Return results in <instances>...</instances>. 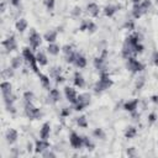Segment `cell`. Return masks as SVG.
Returning a JSON list of instances; mask_svg holds the SVG:
<instances>
[{
  "label": "cell",
  "instance_id": "obj_43",
  "mask_svg": "<svg viewBox=\"0 0 158 158\" xmlns=\"http://www.w3.org/2000/svg\"><path fill=\"white\" fill-rule=\"evenodd\" d=\"M56 81H57V83H63V81H64V78L60 77V75H58V77H56Z\"/></svg>",
  "mask_w": 158,
  "mask_h": 158
},
{
  "label": "cell",
  "instance_id": "obj_19",
  "mask_svg": "<svg viewBox=\"0 0 158 158\" xmlns=\"http://www.w3.org/2000/svg\"><path fill=\"white\" fill-rule=\"evenodd\" d=\"M36 59H37V63H38L40 65H47V63H48L46 54H44L43 52H41V51L36 54Z\"/></svg>",
  "mask_w": 158,
  "mask_h": 158
},
{
  "label": "cell",
  "instance_id": "obj_41",
  "mask_svg": "<svg viewBox=\"0 0 158 158\" xmlns=\"http://www.w3.org/2000/svg\"><path fill=\"white\" fill-rule=\"evenodd\" d=\"M80 12H81V11H80V7H74V10H73L72 14H73L74 16H78V15H80Z\"/></svg>",
  "mask_w": 158,
  "mask_h": 158
},
{
  "label": "cell",
  "instance_id": "obj_3",
  "mask_svg": "<svg viewBox=\"0 0 158 158\" xmlns=\"http://www.w3.org/2000/svg\"><path fill=\"white\" fill-rule=\"evenodd\" d=\"M143 64L141 62H138L135 57H128L127 58V69L132 73H138L141 70H143Z\"/></svg>",
  "mask_w": 158,
  "mask_h": 158
},
{
  "label": "cell",
  "instance_id": "obj_9",
  "mask_svg": "<svg viewBox=\"0 0 158 158\" xmlns=\"http://www.w3.org/2000/svg\"><path fill=\"white\" fill-rule=\"evenodd\" d=\"M48 148H49V143L47 142V139L41 138V139L36 141V143H35V152L36 153H43Z\"/></svg>",
  "mask_w": 158,
  "mask_h": 158
},
{
  "label": "cell",
  "instance_id": "obj_1",
  "mask_svg": "<svg viewBox=\"0 0 158 158\" xmlns=\"http://www.w3.org/2000/svg\"><path fill=\"white\" fill-rule=\"evenodd\" d=\"M111 85H112V80L110 79V77L106 73H102L100 79H99V81L95 84L94 89H95L96 93H100V91H104V90L109 89Z\"/></svg>",
  "mask_w": 158,
  "mask_h": 158
},
{
  "label": "cell",
  "instance_id": "obj_39",
  "mask_svg": "<svg viewBox=\"0 0 158 158\" xmlns=\"http://www.w3.org/2000/svg\"><path fill=\"white\" fill-rule=\"evenodd\" d=\"M143 83H144V78L142 77V78H139V81L136 83V88H137V89H141L142 85H143Z\"/></svg>",
  "mask_w": 158,
  "mask_h": 158
},
{
  "label": "cell",
  "instance_id": "obj_7",
  "mask_svg": "<svg viewBox=\"0 0 158 158\" xmlns=\"http://www.w3.org/2000/svg\"><path fill=\"white\" fill-rule=\"evenodd\" d=\"M69 142H70V146L75 149H79L80 147L84 146V142H83V137H80L79 135H77L75 132H72L70 133V137H69Z\"/></svg>",
  "mask_w": 158,
  "mask_h": 158
},
{
  "label": "cell",
  "instance_id": "obj_38",
  "mask_svg": "<svg viewBox=\"0 0 158 158\" xmlns=\"http://www.w3.org/2000/svg\"><path fill=\"white\" fill-rule=\"evenodd\" d=\"M69 114H70V110H69L68 107H63V110H62L60 115H62L63 117H65V116H69Z\"/></svg>",
  "mask_w": 158,
  "mask_h": 158
},
{
  "label": "cell",
  "instance_id": "obj_28",
  "mask_svg": "<svg viewBox=\"0 0 158 158\" xmlns=\"http://www.w3.org/2000/svg\"><path fill=\"white\" fill-rule=\"evenodd\" d=\"M77 123H78L79 127H83V128L88 127V121H86V117H85V116H80V117H78Z\"/></svg>",
  "mask_w": 158,
  "mask_h": 158
},
{
  "label": "cell",
  "instance_id": "obj_17",
  "mask_svg": "<svg viewBox=\"0 0 158 158\" xmlns=\"http://www.w3.org/2000/svg\"><path fill=\"white\" fill-rule=\"evenodd\" d=\"M146 11L143 10V7L141 6V4H136L133 5V9H132V14H133V17L135 19H138L142 16V14H144Z\"/></svg>",
  "mask_w": 158,
  "mask_h": 158
},
{
  "label": "cell",
  "instance_id": "obj_6",
  "mask_svg": "<svg viewBox=\"0 0 158 158\" xmlns=\"http://www.w3.org/2000/svg\"><path fill=\"white\" fill-rule=\"evenodd\" d=\"M28 41H30V46H31L32 49L38 48L40 44H41V36H40V33H37L35 30H32L30 36H28Z\"/></svg>",
  "mask_w": 158,
  "mask_h": 158
},
{
  "label": "cell",
  "instance_id": "obj_34",
  "mask_svg": "<svg viewBox=\"0 0 158 158\" xmlns=\"http://www.w3.org/2000/svg\"><path fill=\"white\" fill-rule=\"evenodd\" d=\"M83 142H84V146H86L88 148H90V149H93V147H94V144L91 143V141L88 138V137H83Z\"/></svg>",
  "mask_w": 158,
  "mask_h": 158
},
{
  "label": "cell",
  "instance_id": "obj_35",
  "mask_svg": "<svg viewBox=\"0 0 158 158\" xmlns=\"http://www.w3.org/2000/svg\"><path fill=\"white\" fill-rule=\"evenodd\" d=\"M62 51H63V53H64L65 56H68V54H70V53L73 52V49H72V46H68V44H65V46L62 48Z\"/></svg>",
  "mask_w": 158,
  "mask_h": 158
},
{
  "label": "cell",
  "instance_id": "obj_18",
  "mask_svg": "<svg viewBox=\"0 0 158 158\" xmlns=\"http://www.w3.org/2000/svg\"><path fill=\"white\" fill-rule=\"evenodd\" d=\"M74 64L78 68H85L86 67V58L84 56H81V54H77V58H75Z\"/></svg>",
  "mask_w": 158,
  "mask_h": 158
},
{
  "label": "cell",
  "instance_id": "obj_21",
  "mask_svg": "<svg viewBox=\"0 0 158 158\" xmlns=\"http://www.w3.org/2000/svg\"><path fill=\"white\" fill-rule=\"evenodd\" d=\"M26 28H27V21H26L25 19L17 20V22H16V30H17L19 32H23Z\"/></svg>",
  "mask_w": 158,
  "mask_h": 158
},
{
  "label": "cell",
  "instance_id": "obj_31",
  "mask_svg": "<svg viewBox=\"0 0 158 158\" xmlns=\"http://www.w3.org/2000/svg\"><path fill=\"white\" fill-rule=\"evenodd\" d=\"M23 99H25L26 102H31L32 99H33V93H32V91H26V93L23 94Z\"/></svg>",
  "mask_w": 158,
  "mask_h": 158
},
{
  "label": "cell",
  "instance_id": "obj_5",
  "mask_svg": "<svg viewBox=\"0 0 158 158\" xmlns=\"http://www.w3.org/2000/svg\"><path fill=\"white\" fill-rule=\"evenodd\" d=\"M25 112H26L27 117H30V118H38V117L41 116L40 109H37L32 102H26Z\"/></svg>",
  "mask_w": 158,
  "mask_h": 158
},
{
  "label": "cell",
  "instance_id": "obj_42",
  "mask_svg": "<svg viewBox=\"0 0 158 158\" xmlns=\"http://www.w3.org/2000/svg\"><path fill=\"white\" fill-rule=\"evenodd\" d=\"M148 118H149V122H154L156 121V114H151L148 116Z\"/></svg>",
  "mask_w": 158,
  "mask_h": 158
},
{
  "label": "cell",
  "instance_id": "obj_48",
  "mask_svg": "<svg viewBox=\"0 0 158 158\" xmlns=\"http://www.w3.org/2000/svg\"><path fill=\"white\" fill-rule=\"evenodd\" d=\"M132 2L136 5V4H141V0H132Z\"/></svg>",
  "mask_w": 158,
  "mask_h": 158
},
{
  "label": "cell",
  "instance_id": "obj_8",
  "mask_svg": "<svg viewBox=\"0 0 158 158\" xmlns=\"http://www.w3.org/2000/svg\"><path fill=\"white\" fill-rule=\"evenodd\" d=\"M64 94H65V98H67V100L69 102H72L74 105L77 104V101H78V94H77L75 89H73L70 86H65L64 88Z\"/></svg>",
  "mask_w": 158,
  "mask_h": 158
},
{
  "label": "cell",
  "instance_id": "obj_14",
  "mask_svg": "<svg viewBox=\"0 0 158 158\" xmlns=\"http://www.w3.org/2000/svg\"><path fill=\"white\" fill-rule=\"evenodd\" d=\"M137 105H138V100H137V99H133V100H128L127 102H125V105H123V109H125L126 111L133 112V111L137 109Z\"/></svg>",
  "mask_w": 158,
  "mask_h": 158
},
{
  "label": "cell",
  "instance_id": "obj_4",
  "mask_svg": "<svg viewBox=\"0 0 158 158\" xmlns=\"http://www.w3.org/2000/svg\"><path fill=\"white\" fill-rule=\"evenodd\" d=\"M90 102V95L88 93H83L80 95H78V101L75 104V110L77 111H81L84 110V107H86Z\"/></svg>",
  "mask_w": 158,
  "mask_h": 158
},
{
  "label": "cell",
  "instance_id": "obj_23",
  "mask_svg": "<svg viewBox=\"0 0 158 158\" xmlns=\"http://www.w3.org/2000/svg\"><path fill=\"white\" fill-rule=\"evenodd\" d=\"M11 68H14V69H17V68H20L21 67V64H22V58L20 57V56H17V57H14L12 59H11Z\"/></svg>",
  "mask_w": 158,
  "mask_h": 158
},
{
  "label": "cell",
  "instance_id": "obj_22",
  "mask_svg": "<svg viewBox=\"0 0 158 158\" xmlns=\"http://www.w3.org/2000/svg\"><path fill=\"white\" fill-rule=\"evenodd\" d=\"M43 37H44V40H46L47 42L52 43V42H54V41L57 40V32H56V31H48V32L44 33Z\"/></svg>",
  "mask_w": 158,
  "mask_h": 158
},
{
  "label": "cell",
  "instance_id": "obj_46",
  "mask_svg": "<svg viewBox=\"0 0 158 158\" xmlns=\"http://www.w3.org/2000/svg\"><path fill=\"white\" fill-rule=\"evenodd\" d=\"M152 101H153V102H158V96H157V95H153V96H152Z\"/></svg>",
  "mask_w": 158,
  "mask_h": 158
},
{
  "label": "cell",
  "instance_id": "obj_20",
  "mask_svg": "<svg viewBox=\"0 0 158 158\" xmlns=\"http://www.w3.org/2000/svg\"><path fill=\"white\" fill-rule=\"evenodd\" d=\"M48 98H49V99H51L53 102L58 101V100L60 99L59 90H58V89H51V90H49V94H48Z\"/></svg>",
  "mask_w": 158,
  "mask_h": 158
},
{
  "label": "cell",
  "instance_id": "obj_24",
  "mask_svg": "<svg viewBox=\"0 0 158 158\" xmlns=\"http://www.w3.org/2000/svg\"><path fill=\"white\" fill-rule=\"evenodd\" d=\"M116 10H117V7L116 6H112V5H107V6H105V9H104V14L106 15V16H112L115 12H116Z\"/></svg>",
  "mask_w": 158,
  "mask_h": 158
},
{
  "label": "cell",
  "instance_id": "obj_11",
  "mask_svg": "<svg viewBox=\"0 0 158 158\" xmlns=\"http://www.w3.org/2000/svg\"><path fill=\"white\" fill-rule=\"evenodd\" d=\"M17 131L16 130H14V128H9L7 131H6V133H5V138H6V142L7 143H14L16 139H17Z\"/></svg>",
  "mask_w": 158,
  "mask_h": 158
},
{
  "label": "cell",
  "instance_id": "obj_44",
  "mask_svg": "<svg viewBox=\"0 0 158 158\" xmlns=\"http://www.w3.org/2000/svg\"><path fill=\"white\" fill-rule=\"evenodd\" d=\"M43 156H44V157H54V154L51 153V152H46V153H43Z\"/></svg>",
  "mask_w": 158,
  "mask_h": 158
},
{
  "label": "cell",
  "instance_id": "obj_33",
  "mask_svg": "<svg viewBox=\"0 0 158 158\" xmlns=\"http://www.w3.org/2000/svg\"><path fill=\"white\" fill-rule=\"evenodd\" d=\"M86 30H89L90 32H95V30H96V25H95L93 21H89V22L86 23Z\"/></svg>",
  "mask_w": 158,
  "mask_h": 158
},
{
  "label": "cell",
  "instance_id": "obj_25",
  "mask_svg": "<svg viewBox=\"0 0 158 158\" xmlns=\"http://www.w3.org/2000/svg\"><path fill=\"white\" fill-rule=\"evenodd\" d=\"M136 133H137L136 127L130 126V127L126 130V132H125V137H126V138H133V137L136 136Z\"/></svg>",
  "mask_w": 158,
  "mask_h": 158
},
{
  "label": "cell",
  "instance_id": "obj_45",
  "mask_svg": "<svg viewBox=\"0 0 158 158\" xmlns=\"http://www.w3.org/2000/svg\"><path fill=\"white\" fill-rule=\"evenodd\" d=\"M11 4H12L14 6H17V5L20 4V0H11Z\"/></svg>",
  "mask_w": 158,
  "mask_h": 158
},
{
  "label": "cell",
  "instance_id": "obj_2",
  "mask_svg": "<svg viewBox=\"0 0 158 158\" xmlns=\"http://www.w3.org/2000/svg\"><path fill=\"white\" fill-rule=\"evenodd\" d=\"M22 57L26 59V62L31 65V68L33 69V72H36L37 74H40V72H38V68H37V59H36V56H33V53H32V51L30 49V48H23L22 49Z\"/></svg>",
  "mask_w": 158,
  "mask_h": 158
},
{
  "label": "cell",
  "instance_id": "obj_12",
  "mask_svg": "<svg viewBox=\"0 0 158 158\" xmlns=\"http://www.w3.org/2000/svg\"><path fill=\"white\" fill-rule=\"evenodd\" d=\"M49 133H51V126H49L48 122H46V123L42 125V127L40 130V137L42 139H47L49 137Z\"/></svg>",
  "mask_w": 158,
  "mask_h": 158
},
{
  "label": "cell",
  "instance_id": "obj_37",
  "mask_svg": "<svg viewBox=\"0 0 158 158\" xmlns=\"http://www.w3.org/2000/svg\"><path fill=\"white\" fill-rule=\"evenodd\" d=\"M59 73H60V67H59V68H52V70H51V75L54 77V78L58 77Z\"/></svg>",
  "mask_w": 158,
  "mask_h": 158
},
{
  "label": "cell",
  "instance_id": "obj_26",
  "mask_svg": "<svg viewBox=\"0 0 158 158\" xmlns=\"http://www.w3.org/2000/svg\"><path fill=\"white\" fill-rule=\"evenodd\" d=\"M38 77H40V81H41L42 86L43 88H49V78L44 74H41V73L38 74Z\"/></svg>",
  "mask_w": 158,
  "mask_h": 158
},
{
  "label": "cell",
  "instance_id": "obj_32",
  "mask_svg": "<svg viewBox=\"0 0 158 158\" xmlns=\"http://www.w3.org/2000/svg\"><path fill=\"white\" fill-rule=\"evenodd\" d=\"M93 133H94V136H96V137H99V138H104V137H105V133L102 132L101 128H95Z\"/></svg>",
  "mask_w": 158,
  "mask_h": 158
},
{
  "label": "cell",
  "instance_id": "obj_36",
  "mask_svg": "<svg viewBox=\"0 0 158 158\" xmlns=\"http://www.w3.org/2000/svg\"><path fill=\"white\" fill-rule=\"evenodd\" d=\"M44 4H46V6H47L48 10H53V7H54V0H46Z\"/></svg>",
  "mask_w": 158,
  "mask_h": 158
},
{
  "label": "cell",
  "instance_id": "obj_47",
  "mask_svg": "<svg viewBox=\"0 0 158 158\" xmlns=\"http://www.w3.org/2000/svg\"><path fill=\"white\" fill-rule=\"evenodd\" d=\"M27 151H28V152H31V151H32V144H31V143H28V144H27Z\"/></svg>",
  "mask_w": 158,
  "mask_h": 158
},
{
  "label": "cell",
  "instance_id": "obj_16",
  "mask_svg": "<svg viewBox=\"0 0 158 158\" xmlns=\"http://www.w3.org/2000/svg\"><path fill=\"white\" fill-rule=\"evenodd\" d=\"M47 52H48L49 54H52V56H57V54H59L60 48H59V46H58L57 43L52 42V43L48 44V47H47Z\"/></svg>",
  "mask_w": 158,
  "mask_h": 158
},
{
  "label": "cell",
  "instance_id": "obj_10",
  "mask_svg": "<svg viewBox=\"0 0 158 158\" xmlns=\"http://www.w3.org/2000/svg\"><path fill=\"white\" fill-rule=\"evenodd\" d=\"M2 46H4L9 52L15 51V49H16V47H17L16 41H15V37H14V36H11V37H9V38L4 40V41H2Z\"/></svg>",
  "mask_w": 158,
  "mask_h": 158
},
{
  "label": "cell",
  "instance_id": "obj_29",
  "mask_svg": "<svg viewBox=\"0 0 158 158\" xmlns=\"http://www.w3.org/2000/svg\"><path fill=\"white\" fill-rule=\"evenodd\" d=\"M75 58H77V53L72 52L70 54L65 56V62H67V63H74V62H75Z\"/></svg>",
  "mask_w": 158,
  "mask_h": 158
},
{
  "label": "cell",
  "instance_id": "obj_13",
  "mask_svg": "<svg viewBox=\"0 0 158 158\" xmlns=\"http://www.w3.org/2000/svg\"><path fill=\"white\" fill-rule=\"evenodd\" d=\"M99 6L95 4V2H90V4H88V6H86V12L90 15V16H93V17H96L98 15H99Z\"/></svg>",
  "mask_w": 158,
  "mask_h": 158
},
{
  "label": "cell",
  "instance_id": "obj_30",
  "mask_svg": "<svg viewBox=\"0 0 158 158\" xmlns=\"http://www.w3.org/2000/svg\"><path fill=\"white\" fill-rule=\"evenodd\" d=\"M12 75H14V68H7V69L2 70V77L4 78H10Z\"/></svg>",
  "mask_w": 158,
  "mask_h": 158
},
{
  "label": "cell",
  "instance_id": "obj_27",
  "mask_svg": "<svg viewBox=\"0 0 158 158\" xmlns=\"http://www.w3.org/2000/svg\"><path fill=\"white\" fill-rule=\"evenodd\" d=\"M11 84H10V81H2L1 83V93L2 94H9V93H11Z\"/></svg>",
  "mask_w": 158,
  "mask_h": 158
},
{
  "label": "cell",
  "instance_id": "obj_15",
  "mask_svg": "<svg viewBox=\"0 0 158 158\" xmlns=\"http://www.w3.org/2000/svg\"><path fill=\"white\" fill-rule=\"evenodd\" d=\"M74 85L77 86V88H84V85H85V80H84V78H83V75L80 74V73H75L74 74Z\"/></svg>",
  "mask_w": 158,
  "mask_h": 158
},
{
  "label": "cell",
  "instance_id": "obj_40",
  "mask_svg": "<svg viewBox=\"0 0 158 158\" xmlns=\"http://www.w3.org/2000/svg\"><path fill=\"white\" fill-rule=\"evenodd\" d=\"M152 59H153V63H154L156 65H158V52H154V53H153Z\"/></svg>",
  "mask_w": 158,
  "mask_h": 158
}]
</instances>
